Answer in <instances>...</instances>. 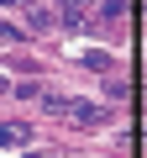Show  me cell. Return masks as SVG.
Masks as SVG:
<instances>
[{"mask_svg":"<svg viewBox=\"0 0 147 158\" xmlns=\"http://www.w3.org/2000/svg\"><path fill=\"white\" fill-rule=\"evenodd\" d=\"M47 111L68 116L74 127H100V121H105V106H89V100H63V95H53V100H47Z\"/></svg>","mask_w":147,"mask_h":158,"instance_id":"1","label":"cell"},{"mask_svg":"<svg viewBox=\"0 0 147 158\" xmlns=\"http://www.w3.org/2000/svg\"><path fill=\"white\" fill-rule=\"evenodd\" d=\"M21 142H32V132L21 121H0V148H21Z\"/></svg>","mask_w":147,"mask_h":158,"instance_id":"2","label":"cell"},{"mask_svg":"<svg viewBox=\"0 0 147 158\" xmlns=\"http://www.w3.org/2000/svg\"><path fill=\"white\" fill-rule=\"evenodd\" d=\"M89 6V0H63V27H79V11Z\"/></svg>","mask_w":147,"mask_h":158,"instance_id":"3","label":"cell"},{"mask_svg":"<svg viewBox=\"0 0 147 158\" xmlns=\"http://www.w3.org/2000/svg\"><path fill=\"white\" fill-rule=\"evenodd\" d=\"M84 63H89V69H110V53H100V48H89V53H84Z\"/></svg>","mask_w":147,"mask_h":158,"instance_id":"4","label":"cell"},{"mask_svg":"<svg viewBox=\"0 0 147 158\" xmlns=\"http://www.w3.org/2000/svg\"><path fill=\"white\" fill-rule=\"evenodd\" d=\"M0 6H32V0H0Z\"/></svg>","mask_w":147,"mask_h":158,"instance_id":"5","label":"cell"},{"mask_svg":"<svg viewBox=\"0 0 147 158\" xmlns=\"http://www.w3.org/2000/svg\"><path fill=\"white\" fill-rule=\"evenodd\" d=\"M0 90H6V85H0Z\"/></svg>","mask_w":147,"mask_h":158,"instance_id":"6","label":"cell"}]
</instances>
